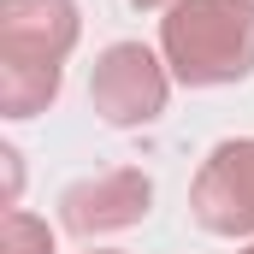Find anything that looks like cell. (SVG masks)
<instances>
[{
    "mask_svg": "<svg viewBox=\"0 0 254 254\" xmlns=\"http://www.w3.org/2000/svg\"><path fill=\"white\" fill-rule=\"evenodd\" d=\"M0 254H54V231H48V219H36V213H24V207H6Z\"/></svg>",
    "mask_w": 254,
    "mask_h": 254,
    "instance_id": "obj_6",
    "label": "cell"
},
{
    "mask_svg": "<svg viewBox=\"0 0 254 254\" xmlns=\"http://www.w3.org/2000/svg\"><path fill=\"white\" fill-rule=\"evenodd\" d=\"M95 254H119V249H95Z\"/></svg>",
    "mask_w": 254,
    "mask_h": 254,
    "instance_id": "obj_8",
    "label": "cell"
},
{
    "mask_svg": "<svg viewBox=\"0 0 254 254\" xmlns=\"http://www.w3.org/2000/svg\"><path fill=\"white\" fill-rule=\"evenodd\" d=\"M160 54L178 83L219 89L254 71V0H178L160 18Z\"/></svg>",
    "mask_w": 254,
    "mask_h": 254,
    "instance_id": "obj_1",
    "label": "cell"
},
{
    "mask_svg": "<svg viewBox=\"0 0 254 254\" xmlns=\"http://www.w3.org/2000/svg\"><path fill=\"white\" fill-rule=\"evenodd\" d=\"M243 254H254V243H249V249H243Z\"/></svg>",
    "mask_w": 254,
    "mask_h": 254,
    "instance_id": "obj_9",
    "label": "cell"
},
{
    "mask_svg": "<svg viewBox=\"0 0 254 254\" xmlns=\"http://www.w3.org/2000/svg\"><path fill=\"white\" fill-rule=\"evenodd\" d=\"M130 6H142V12H160V6H166V12H172L178 0H130Z\"/></svg>",
    "mask_w": 254,
    "mask_h": 254,
    "instance_id": "obj_7",
    "label": "cell"
},
{
    "mask_svg": "<svg viewBox=\"0 0 254 254\" xmlns=\"http://www.w3.org/2000/svg\"><path fill=\"white\" fill-rule=\"evenodd\" d=\"M154 201V184L148 172L136 166H119V172H101V178H83L60 195V225L77 231V237H107V231H125L148 213Z\"/></svg>",
    "mask_w": 254,
    "mask_h": 254,
    "instance_id": "obj_5",
    "label": "cell"
},
{
    "mask_svg": "<svg viewBox=\"0 0 254 254\" xmlns=\"http://www.w3.org/2000/svg\"><path fill=\"white\" fill-rule=\"evenodd\" d=\"M190 207L201 219V231H213V237H249L254 231V136L219 142L207 154V166L195 172Z\"/></svg>",
    "mask_w": 254,
    "mask_h": 254,
    "instance_id": "obj_3",
    "label": "cell"
},
{
    "mask_svg": "<svg viewBox=\"0 0 254 254\" xmlns=\"http://www.w3.org/2000/svg\"><path fill=\"white\" fill-rule=\"evenodd\" d=\"M77 30V0H0V65H65Z\"/></svg>",
    "mask_w": 254,
    "mask_h": 254,
    "instance_id": "obj_4",
    "label": "cell"
},
{
    "mask_svg": "<svg viewBox=\"0 0 254 254\" xmlns=\"http://www.w3.org/2000/svg\"><path fill=\"white\" fill-rule=\"evenodd\" d=\"M166 95H172V65L160 60L154 48L142 42H113L95 71H89V101L107 125L136 130V125H154L166 113Z\"/></svg>",
    "mask_w": 254,
    "mask_h": 254,
    "instance_id": "obj_2",
    "label": "cell"
}]
</instances>
